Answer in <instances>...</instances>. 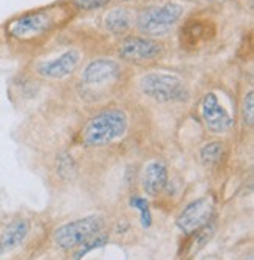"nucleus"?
<instances>
[{
    "instance_id": "obj_1",
    "label": "nucleus",
    "mask_w": 254,
    "mask_h": 260,
    "mask_svg": "<svg viewBox=\"0 0 254 260\" xmlns=\"http://www.w3.org/2000/svg\"><path fill=\"white\" fill-rule=\"evenodd\" d=\"M127 130V115L119 108L104 110L85 125L82 140L86 146H104L121 138Z\"/></svg>"
},
{
    "instance_id": "obj_2",
    "label": "nucleus",
    "mask_w": 254,
    "mask_h": 260,
    "mask_svg": "<svg viewBox=\"0 0 254 260\" xmlns=\"http://www.w3.org/2000/svg\"><path fill=\"white\" fill-rule=\"evenodd\" d=\"M104 228V219L98 215H89L76 221L66 222L53 232L55 245L61 249L80 248L88 240L99 235Z\"/></svg>"
},
{
    "instance_id": "obj_3",
    "label": "nucleus",
    "mask_w": 254,
    "mask_h": 260,
    "mask_svg": "<svg viewBox=\"0 0 254 260\" xmlns=\"http://www.w3.org/2000/svg\"><path fill=\"white\" fill-rule=\"evenodd\" d=\"M61 10L52 8V10H43V11H35L28 13L25 16L17 17V19L11 21L8 25V33L16 40L28 41L33 38L43 36L44 33L50 31L53 27L58 24Z\"/></svg>"
},
{
    "instance_id": "obj_4",
    "label": "nucleus",
    "mask_w": 254,
    "mask_h": 260,
    "mask_svg": "<svg viewBox=\"0 0 254 260\" xmlns=\"http://www.w3.org/2000/svg\"><path fill=\"white\" fill-rule=\"evenodd\" d=\"M184 8L177 4H167L162 7H151L143 10L137 17V27L148 36H163L173 30L179 22Z\"/></svg>"
},
{
    "instance_id": "obj_5",
    "label": "nucleus",
    "mask_w": 254,
    "mask_h": 260,
    "mask_svg": "<svg viewBox=\"0 0 254 260\" xmlns=\"http://www.w3.org/2000/svg\"><path fill=\"white\" fill-rule=\"evenodd\" d=\"M140 89L144 96L157 102L180 101L185 96L184 83L177 76L167 72H148L140 79Z\"/></svg>"
},
{
    "instance_id": "obj_6",
    "label": "nucleus",
    "mask_w": 254,
    "mask_h": 260,
    "mask_svg": "<svg viewBox=\"0 0 254 260\" xmlns=\"http://www.w3.org/2000/svg\"><path fill=\"white\" fill-rule=\"evenodd\" d=\"M121 76V66L113 60H94L82 72V85L91 92L107 88Z\"/></svg>"
},
{
    "instance_id": "obj_7",
    "label": "nucleus",
    "mask_w": 254,
    "mask_h": 260,
    "mask_svg": "<svg viewBox=\"0 0 254 260\" xmlns=\"http://www.w3.org/2000/svg\"><path fill=\"white\" fill-rule=\"evenodd\" d=\"M216 33V27L210 19H201V17H193L188 19L179 33L180 46L187 50H196L203 47L209 41L213 40Z\"/></svg>"
},
{
    "instance_id": "obj_8",
    "label": "nucleus",
    "mask_w": 254,
    "mask_h": 260,
    "mask_svg": "<svg viewBox=\"0 0 254 260\" xmlns=\"http://www.w3.org/2000/svg\"><path fill=\"white\" fill-rule=\"evenodd\" d=\"M162 46L149 38L131 36L119 44V57L132 63H146L157 60L162 55Z\"/></svg>"
},
{
    "instance_id": "obj_9",
    "label": "nucleus",
    "mask_w": 254,
    "mask_h": 260,
    "mask_svg": "<svg viewBox=\"0 0 254 260\" xmlns=\"http://www.w3.org/2000/svg\"><path fill=\"white\" fill-rule=\"evenodd\" d=\"M213 213V202L209 198L193 201L182 210L176 219L177 228L182 232H193L206 226Z\"/></svg>"
},
{
    "instance_id": "obj_10",
    "label": "nucleus",
    "mask_w": 254,
    "mask_h": 260,
    "mask_svg": "<svg viewBox=\"0 0 254 260\" xmlns=\"http://www.w3.org/2000/svg\"><path fill=\"white\" fill-rule=\"evenodd\" d=\"M201 115H203L206 127L216 135L229 132L232 127L231 115L218 102V99H216L213 92H209V94L204 96V99L201 102Z\"/></svg>"
},
{
    "instance_id": "obj_11",
    "label": "nucleus",
    "mask_w": 254,
    "mask_h": 260,
    "mask_svg": "<svg viewBox=\"0 0 254 260\" xmlns=\"http://www.w3.org/2000/svg\"><path fill=\"white\" fill-rule=\"evenodd\" d=\"M79 63H80V53L76 49H71L61 53L57 58L40 63L36 71H38L40 76L46 79L57 80V79H65L71 76V74L77 69Z\"/></svg>"
},
{
    "instance_id": "obj_12",
    "label": "nucleus",
    "mask_w": 254,
    "mask_h": 260,
    "mask_svg": "<svg viewBox=\"0 0 254 260\" xmlns=\"http://www.w3.org/2000/svg\"><path fill=\"white\" fill-rule=\"evenodd\" d=\"M168 168L160 160H152L144 166L141 174V187L148 196L157 198L167 187Z\"/></svg>"
},
{
    "instance_id": "obj_13",
    "label": "nucleus",
    "mask_w": 254,
    "mask_h": 260,
    "mask_svg": "<svg viewBox=\"0 0 254 260\" xmlns=\"http://www.w3.org/2000/svg\"><path fill=\"white\" fill-rule=\"evenodd\" d=\"M28 229L30 226L25 219H16L10 222L0 234V255H5L14 251L17 246H21L28 235Z\"/></svg>"
},
{
    "instance_id": "obj_14",
    "label": "nucleus",
    "mask_w": 254,
    "mask_h": 260,
    "mask_svg": "<svg viewBox=\"0 0 254 260\" xmlns=\"http://www.w3.org/2000/svg\"><path fill=\"white\" fill-rule=\"evenodd\" d=\"M132 24V16L125 8H113L112 11H108L105 14L104 25L108 31H112L115 35L125 31Z\"/></svg>"
},
{
    "instance_id": "obj_15",
    "label": "nucleus",
    "mask_w": 254,
    "mask_h": 260,
    "mask_svg": "<svg viewBox=\"0 0 254 260\" xmlns=\"http://www.w3.org/2000/svg\"><path fill=\"white\" fill-rule=\"evenodd\" d=\"M225 155V147L220 141H212L207 143L201 149V158L207 168H213L216 166Z\"/></svg>"
},
{
    "instance_id": "obj_16",
    "label": "nucleus",
    "mask_w": 254,
    "mask_h": 260,
    "mask_svg": "<svg viewBox=\"0 0 254 260\" xmlns=\"http://www.w3.org/2000/svg\"><path fill=\"white\" fill-rule=\"evenodd\" d=\"M131 204H132V207H135L140 212L141 224L144 228H149L151 226V212H149V204H148V201L144 199V198H141V196H134L131 199Z\"/></svg>"
},
{
    "instance_id": "obj_17",
    "label": "nucleus",
    "mask_w": 254,
    "mask_h": 260,
    "mask_svg": "<svg viewBox=\"0 0 254 260\" xmlns=\"http://www.w3.org/2000/svg\"><path fill=\"white\" fill-rule=\"evenodd\" d=\"M243 118L245 122L252 124L254 121V92L249 91L243 99Z\"/></svg>"
},
{
    "instance_id": "obj_18",
    "label": "nucleus",
    "mask_w": 254,
    "mask_h": 260,
    "mask_svg": "<svg viewBox=\"0 0 254 260\" xmlns=\"http://www.w3.org/2000/svg\"><path fill=\"white\" fill-rule=\"evenodd\" d=\"M110 0H74V5L80 10L91 11V10H99L108 5Z\"/></svg>"
}]
</instances>
